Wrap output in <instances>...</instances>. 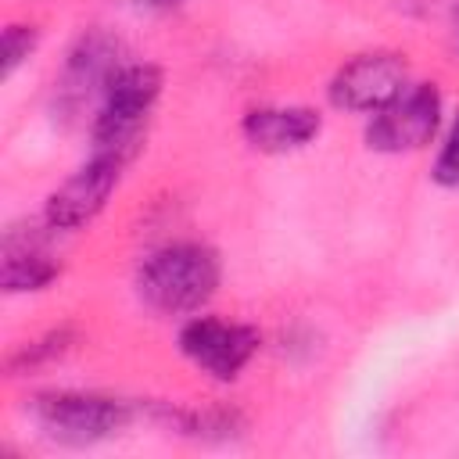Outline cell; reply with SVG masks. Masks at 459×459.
<instances>
[{
  "mask_svg": "<svg viewBox=\"0 0 459 459\" xmlns=\"http://www.w3.org/2000/svg\"><path fill=\"white\" fill-rule=\"evenodd\" d=\"M133 4H140V7H154V11H169V7H179L183 0H133Z\"/></svg>",
  "mask_w": 459,
  "mask_h": 459,
  "instance_id": "9a60e30c",
  "label": "cell"
},
{
  "mask_svg": "<svg viewBox=\"0 0 459 459\" xmlns=\"http://www.w3.org/2000/svg\"><path fill=\"white\" fill-rule=\"evenodd\" d=\"M176 420L179 434L201 437V441H230L244 430V416L230 405H208V409H186V412H169Z\"/></svg>",
  "mask_w": 459,
  "mask_h": 459,
  "instance_id": "8fae6325",
  "label": "cell"
},
{
  "mask_svg": "<svg viewBox=\"0 0 459 459\" xmlns=\"http://www.w3.org/2000/svg\"><path fill=\"white\" fill-rule=\"evenodd\" d=\"M445 126V97L437 82H409L391 104L366 118V147L377 154H409L434 143Z\"/></svg>",
  "mask_w": 459,
  "mask_h": 459,
  "instance_id": "5b68a950",
  "label": "cell"
},
{
  "mask_svg": "<svg viewBox=\"0 0 459 459\" xmlns=\"http://www.w3.org/2000/svg\"><path fill=\"white\" fill-rule=\"evenodd\" d=\"M323 133V115L308 104H258L240 118V136L262 154H290Z\"/></svg>",
  "mask_w": 459,
  "mask_h": 459,
  "instance_id": "30bf717a",
  "label": "cell"
},
{
  "mask_svg": "<svg viewBox=\"0 0 459 459\" xmlns=\"http://www.w3.org/2000/svg\"><path fill=\"white\" fill-rule=\"evenodd\" d=\"M222 283L219 251L201 240H169L136 265V298L158 316H197Z\"/></svg>",
  "mask_w": 459,
  "mask_h": 459,
  "instance_id": "6da1fadb",
  "label": "cell"
},
{
  "mask_svg": "<svg viewBox=\"0 0 459 459\" xmlns=\"http://www.w3.org/2000/svg\"><path fill=\"white\" fill-rule=\"evenodd\" d=\"M72 341H75L72 330H50V333H43V337L22 344L18 351H11V359H7V373L18 377V373H36V369L50 366L54 359H61V355L72 348Z\"/></svg>",
  "mask_w": 459,
  "mask_h": 459,
  "instance_id": "7c38bea8",
  "label": "cell"
},
{
  "mask_svg": "<svg viewBox=\"0 0 459 459\" xmlns=\"http://www.w3.org/2000/svg\"><path fill=\"white\" fill-rule=\"evenodd\" d=\"M129 158L122 154H108V151H93L68 179H61L47 201H43V219L50 230L57 233H79L86 230L111 201V194L122 183Z\"/></svg>",
  "mask_w": 459,
  "mask_h": 459,
  "instance_id": "52a82bcc",
  "label": "cell"
},
{
  "mask_svg": "<svg viewBox=\"0 0 459 459\" xmlns=\"http://www.w3.org/2000/svg\"><path fill=\"white\" fill-rule=\"evenodd\" d=\"M29 412H32L36 427L50 441H61V445L108 441L118 430H126L133 420V405L126 398L100 394V391H75V387L36 394L29 402Z\"/></svg>",
  "mask_w": 459,
  "mask_h": 459,
  "instance_id": "277c9868",
  "label": "cell"
},
{
  "mask_svg": "<svg viewBox=\"0 0 459 459\" xmlns=\"http://www.w3.org/2000/svg\"><path fill=\"white\" fill-rule=\"evenodd\" d=\"M455 43H459V7H455Z\"/></svg>",
  "mask_w": 459,
  "mask_h": 459,
  "instance_id": "2e32d148",
  "label": "cell"
},
{
  "mask_svg": "<svg viewBox=\"0 0 459 459\" xmlns=\"http://www.w3.org/2000/svg\"><path fill=\"white\" fill-rule=\"evenodd\" d=\"M122 65H126V47L118 36H111L108 29L79 32L54 75V86H50L54 115L65 122H75V118H82V111H90V108L97 111L104 90L111 86V79L118 75Z\"/></svg>",
  "mask_w": 459,
  "mask_h": 459,
  "instance_id": "3957f363",
  "label": "cell"
},
{
  "mask_svg": "<svg viewBox=\"0 0 459 459\" xmlns=\"http://www.w3.org/2000/svg\"><path fill=\"white\" fill-rule=\"evenodd\" d=\"M179 355L215 384H233L262 348L255 326L219 316H186L176 333Z\"/></svg>",
  "mask_w": 459,
  "mask_h": 459,
  "instance_id": "8992f818",
  "label": "cell"
},
{
  "mask_svg": "<svg viewBox=\"0 0 459 459\" xmlns=\"http://www.w3.org/2000/svg\"><path fill=\"white\" fill-rule=\"evenodd\" d=\"M165 75L151 61H126L111 86L104 90L93 118H90V140L93 151L133 158L140 151L143 129L154 115V104L161 97Z\"/></svg>",
  "mask_w": 459,
  "mask_h": 459,
  "instance_id": "7a4b0ae2",
  "label": "cell"
},
{
  "mask_svg": "<svg viewBox=\"0 0 459 459\" xmlns=\"http://www.w3.org/2000/svg\"><path fill=\"white\" fill-rule=\"evenodd\" d=\"M430 179L445 190H459V108L448 118V126L441 129V143L430 165Z\"/></svg>",
  "mask_w": 459,
  "mask_h": 459,
  "instance_id": "5bb4252c",
  "label": "cell"
},
{
  "mask_svg": "<svg viewBox=\"0 0 459 459\" xmlns=\"http://www.w3.org/2000/svg\"><path fill=\"white\" fill-rule=\"evenodd\" d=\"M409 57L402 50H362L337 65L326 82V97L337 111L373 115L409 86Z\"/></svg>",
  "mask_w": 459,
  "mask_h": 459,
  "instance_id": "ba28073f",
  "label": "cell"
},
{
  "mask_svg": "<svg viewBox=\"0 0 459 459\" xmlns=\"http://www.w3.org/2000/svg\"><path fill=\"white\" fill-rule=\"evenodd\" d=\"M57 230L39 219V226H11L4 233V255H0V283L7 294H32L50 287L61 276V258L50 247V237Z\"/></svg>",
  "mask_w": 459,
  "mask_h": 459,
  "instance_id": "9c48e42d",
  "label": "cell"
},
{
  "mask_svg": "<svg viewBox=\"0 0 459 459\" xmlns=\"http://www.w3.org/2000/svg\"><path fill=\"white\" fill-rule=\"evenodd\" d=\"M36 47H39V29L32 22H11L0 39V75L11 79L18 72V65H25L32 57Z\"/></svg>",
  "mask_w": 459,
  "mask_h": 459,
  "instance_id": "4fadbf2b",
  "label": "cell"
}]
</instances>
